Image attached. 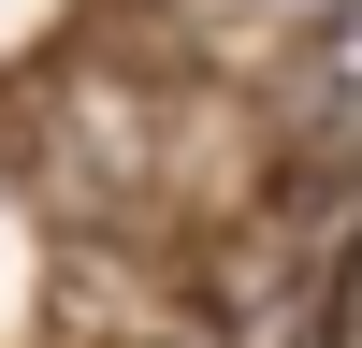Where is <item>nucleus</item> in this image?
<instances>
[{
    "label": "nucleus",
    "instance_id": "1",
    "mask_svg": "<svg viewBox=\"0 0 362 348\" xmlns=\"http://www.w3.org/2000/svg\"><path fill=\"white\" fill-rule=\"evenodd\" d=\"M319 116L362 131V0H334V29H319Z\"/></svg>",
    "mask_w": 362,
    "mask_h": 348
}]
</instances>
